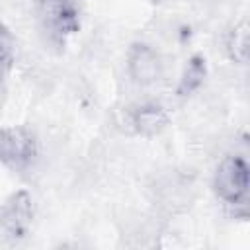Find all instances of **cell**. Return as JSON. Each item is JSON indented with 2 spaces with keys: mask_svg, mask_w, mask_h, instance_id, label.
<instances>
[{
  "mask_svg": "<svg viewBox=\"0 0 250 250\" xmlns=\"http://www.w3.org/2000/svg\"><path fill=\"white\" fill-rule=\"evenodd\" d=\"M170 111L154 100H143L127 109V123L137 137L154 139L170 127Z\"/></svg>",
  "mask_w": 250,
  "mask_h": 250,
  "instance_id": "cell-6",
  "label": "cell"
},
{
  "mask_svg": "<svg viewBox=\"0 0 250 250\" xmlns=\"http://www.w3.org/2000/svg\"><path fill=\"white\" fill-rule=\"evenodd\" d=\"M125 70L129 80L139 88H150L162 82L166 61L162 53L148 41H133L125 53Z\"/></svg>",
  "mask_w": 250,
  "mask_h": 250,
  "instance_id": "cell-4",
  "label": "cell"
},
{
  "mask_svg": "<svg viewBox=\"0 0 250 250\" xmlns=\"http://www.w3.org/2000/svg\"><path fill=\"white\" fill-rule=\"evenodd\" d=\"M18 59V43L12 29L0 20V84L10 76Z\"/></svg>",
  "mask_w": 250,
  "mask_h": 250,
  "instance_id": "cell-9",
  "label": "cell"
},
{
  "mask_svg": "<svg viewBox=\"0 0 250 250\" xmlns=\"http://www.w3.org/2000/svg\"><path fill=\"white\" fill-rule=\"evenodd\" d=\"M248 33H250V27L246 20H240L227 29L223 45H225V55L229 57L230 62L240 66L248 62Z\"/></svg>",
  "mask_w": 250,
  "mask_h": 250,
  "instance_id": "cell-8",
  "label": "cell"
},
{
  "mask_svg": "<svg viewBox=\"0 0 250 250\" xmlns=\"http://www.w3.org/2000/svg\"><path fill=\"white\" fill-rule=\"evenodd\" d=\"M35 219V201L31 191L16 189L0 203V232L6 240L18 244L29 236Z\"/></svg>",
  "mask_w": 250,
  "mask_h": 250,
  "instance_id": "cell-5",
  "label": "cell"
},
{
  "mask_svg": "<svg viewBox=\"0 0 250 250\" xmlns=\"http://www.w3.org/2000/svg\"><path fill=\"white\" fill-rule=\"evenodd\" d=\"M207 76H209V64H207L205 55L193 53L186 61V64L180 72V78L176 82V88H174L176 98L186 100V98H191L193 94H197L203 88Z\"/></svg>",
  "mask_w": 250,
  "mask_h": 250,
  "instance_id": "cell-7",
  "label": "cell"
},
{
  "mask_svg": "<svg viewBox=\"0 0 250 250\" xmlns=\"http://www.w3.org/2000/svg\"><path fill=\"white\" fill-rule=\"evenodd\" d=\"M41 158V141L27 125L0 127V164L18 176L29 174Z\"/></svg>",
  "mask_w": 250,
  "mask_h": 250,
  "instance_id": "cell-3",
  "label": "cell"
},
{
  "mask_svg": "<svg viewBox=\"0 0 250 250\" xmlns=\"http://www.w3.org/2000/svg\"><path fill=\"white\" fill-rule=\"evenodd\" d=\"M31 4L45 45L64 51L82 29L84 0H31Z\"/></svg>",
  "mask_w": 250,
  "mask_h": 250,
  "instance_id": "cell-1",
  "label": "cell"
},
{
  "mask_svg": "<svg viewBox=\"0 0 250 250\" xmlns=\"http://www.w3.org/2000/svg\"><path fill=\"white\" fill-rule=\"evenodd\" d=\"M211 188L215 197L223 205L246 217L248 193H250V166L246 156L236 152L225 154L215 166Z\"/></svg>",
  "mask_w": 250,
  "mask_h": 250,
  "instance_id": "cell-2",
  "label": "cell"
}]
</instances>
